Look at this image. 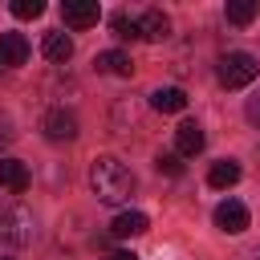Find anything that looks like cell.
Listing matches in <instances>:
<instances>
[{
  "label": "cell",
  "mask_w": 260,
  "mask_h": 260,
  "mask_svg": "<svg viewBox=\"0 0 260 260\" xmlns=\"http://www.w3.org/2000/svg\"><path fill=\"white\" fill-rule=\"evenodd\" d=\"M89 187H93L98 203L118 207V203H126V199L134 195V175H130V167H126L122 158H114V154H98L93 167H89Z\"/></svg>",
  "instance_id": "obj_1"
},
{
  "label": "cell",
  "mask_w": 260,
  "mask_h": 260,
  "mask_svg": "<svg viewBox=\"0 0 260 260\" xmlns=\"http://www.w3.org/2000/svg\"><path fill=\"white\" fill-rule=\"evenodd\" d=\"M32 236H37V223H32V211L28 207H4L0 211V240L4 244H12V248H24V244H32Z\"/></svg>",
  "instance_id": "obj_2"
},
{
  "label": "cell",
  "mask_w": 260,
  "mask_h": 260,
  "mask_svg": "<svg viewBox=\"0 0 260 260\" xmlns=\"http://www.w3.org/2000/svg\"><path fill=\"white\" fill-rule=\"evenodd\" d=\"M256 73H260V65H256L252 53H223V57H219V81H223L228 89H244V85H252Z\"/></svg>",
  "instance_id": "obj_3"
},
{
  "label": "cell",
  "mask_w": 260,
  "mask_h": 260,
  "mask_svg": "<svg viewBox=\"0 0 260 260\" xmlns=\"http://www.w3.org/2000/svg\"><path fill=\"white\" fill-rule=\"evenodd\" d=\"M248 223H252V215H248V207H244L240 199H223V203L215 207V228H219V232L240 236V232H248Z\"/></svg>",
  "instance_id": "obj_4"
},
{
  "label": "cell",
  "mask_w": 260,
  "mask_h": 260,
  "mask_svg": "<svg viewBox=\"0 0 260 260\" xmlns=\"http://www.w3.org/2000/svg\"><path fill=\"white\" fill-rule=\"evenodd\" d=\"M61 16H65L69 28H93L98 16H102V8H98V0H65Z\"/></svg>",
  "instance_id": "obj_5"
},
{
  "label": "cell",
  "mask_w": 260,
  "mask_h": 260,
  "mask_svg": "<svg viewBox=\"0 0 260 260\" xmlns=\"http://www.w3.org/2000/svg\"><path fill=\"white\" fill-rule=\"evenodd\" d=\"M41 130H45L49 142H73L77 138V118L65 114V110H49L45 122H41Z\"/></svg>",
  "instance_id": "obj_6"
},
{
  "label": "cell",
  "mask_w": 260,
  "mask_h": 260,
  "mask_svg": "<svg viewBox=\"0 0 260 260\" xmlns=\"http://www.w3.org/2000/svg\"><path fill=\"white\" fill-rule=\"evenodd\" d=\"M28 61V41L24 32H0V69H16Z\"/></svg>",
  "instance_id": "obj_7"
},
{
  "label": "cell",
  "mask_w": 260,
  "mask_h": 260,
  "mask_svg": "<svg viewBox=\"0 0 260 260\" xmlns=\"http://www.w3.org/2000/svg\"><path fill=\"white\" fill-rule=\"evenodd\" d=\"M138 37H142V41H167V37H171V16H167L162 8H146V12L138 16Z\"/></svg>",
  "instance_id": "obj_8"
},
{
  "label": "cell",
  "mask_w": 260,
  "mask_h": 260,
  "mask_svg": "<svg viewBox=\"0 0 260 260\" xmlns=\"http://www.w3.org/2000/svg\"><path fill=\"white\" fill-rule=\"evenodd\" d=\"M203 142H207V138H203V126H199V122H183V126L175 130V154H179V158H195V154L203 150Z\"/></svg>",
  "instance_id": "obj_9"
},
{
  "label": "cell",
  "mask_w": 260,
  "mask_h": 260,
  "mask_svg": "<svg viewBox=\"0 0 260 260\" xmlns=\"http://www.w3.org/2000/svg\"><path fill=\"white\" fill-rule=\"evenodd\" d=\"M93 65H98V73H114V77H130V73H134L130 53H122V49H106V53H98Z\"/></svg>",
  "instance_id": "obj_10"
},
{
  "label": "cell",
  "mask_w": 260,
  "mask_h": 260,
  "mask_svg": "<svg viewBox=\"0 0 260 260\" xmlns=\"http://www.w3.org/2000/svg\"><path fill=\"white\" fill-rule=\"evenodd\" d=\"M150 106H154L158 114H183V110H187V93H183L179 85H162V89L150 93Z\"/></svg>",
  "instance_id": "obj_11"
},
{
  "label": "cell",
  "mask_w": 260,
  "mask_h": 260,
  "mask_svg": "<svg viewBox=\"0 0 260 260\" xmlns=\"http://www.w3.org/2000/svg\"><path fill=\"white\" fill-rule=\"evenodd\" d=\"M146 228H150L146 211H122V215L110 223V236H118V240H130V236H142Z\"/></svg>",
  "instance_id": "obj_12"
},
{
  "label": "cell",
  "mask_w": 260,
  "mask_h": 260,
  "mask_svg": "<svg viewBox=\"0 0 260 260\" xmlns=\"http://www.w3.org/2000/svg\"><path fill=\"white\" fill-rule=\"evenodd\" d=\"M0 187H8L12 195L28 191V167L16 158H0Z\"/></svg>",
  "instance_id": "obj_13"
},
{
  "label": "cell",
  "mask_w": 260,
  "mask_h": 260,
  "mask_svg": "<svg viewBox=\"0 0 260 260\" xmlns=\"http://www.w3.org/2000/svg\"><path fill=\"white\" fill-rule=\"evenodd\" d=\"M41 53H45L49 61L65 65V61L73 57V41H69L65 32H45V41H41Z\"/></svg>",
  "instance_id": "obj_14"
},
{
  "label": "cell",
  "mask_w": 260,
  "mask_h": 260,
  "mask_svg": "<svg viewBox=\"0 0 260 260\" xmlns=\"http://www.w3.org/2000/svg\"><path fill=\"white\" fill-rule=\"evenodd\" d=\"M207 183H211L215 191H223V187H236V183H240V162H232V158L215 162V167L207 171Z\"/></svg>",
  "instance_id": "obj_15"
},
{
  "label": "cell",
  "mask_w": 260,
  "mask_h": 260,
  "mask_svg": "<svg viewBox=\"0 0 260 260\" xmlns=\"http://www.w3.org/2000/svg\"><path fill=\"white\" fill-rule=\"evenodd\" d=\"M223 12H228V20H232V24H252V20H256V12H260V4H256V0H228V8H223Z\"/></svg>",
  "instance_id": "obj_16"
},
{
  "label": "cell",
  "mask_w": 260,
  "mask_h": 260,
  "mask_svg": "<svg viewBox=\"0 0 260 260\" xmlns=\"http://www.w3.org/2000/svg\"><path fill=\"white\" fill-rule=\"evenodd\" d=\"M110 28H114V37H122V41H138V20L126 16V12H114V16H110Z\"/></svg>",
  "instance_id": "obj_17"
},
{
  "label": "cell",
  "mask_w": 260,
  "mask_h": 260,
  "mask_svg": "<svg viewBox=\"0 0 260 260\" xmlns=\"http://www.w3.org/2000/svg\"><path fill=\"white\" fill-rule=\"evenodd\" d=\"M45 12V0H12V16L16 20H37Z\"/></svg>",
  "instance_id": "obj_18"
},
{
  "label": "cell",
  "mask_w": 260,
  "mask_h": 260,
  "mask_svg": "<svg viewBox=\"0 0 260 260\" xmlns=\"http://www.w3.org/2000/svg\"><path fill=\"white\" fill-rule=\"evenodd\" d=\"M154 167H158L162 175H171V179H179V175H183V158H179V154H158V158H154Z\"/></svg>",
  "instance_id": "obj_19"
},
{
  "label": "cell",
  "mask_w": 260,
  "mask_h": 260,
  "mask_svg": "<svg viewBox=\"0 0 260 260\" xmlns=\"http://www.w3.org/2000/svg\"><path fill=\"white\" fill-rule=\"evenodd\" d=\"M248 122H256V126H260V89L248 98Z\"/></svg>",
  "instance_id": "obj_20"
},
{
  "label": "cell",
  "mask_w": 260,
  "mask_h": 260,
  "mask_svg": "<svg viewBox=\"0 0 260 260\" xmlns=\"http://www.w3.org/2000/svg\"><path fill=\"white\" fill-rule=\"evenodd\" d=\"M8 142H12V126H8V118H0V154H4Z\"/></svg>",
  "instance_id": "obj_21"
},
{
  "label": "cell",
  "mask_w": 260,
  "mask_h": 260,
  "mask_svg": "<svg viewBox=\"0 0 260 260\" xmlns=\"http://www.w3.org/2000/svg\"><path fill=\"white\" fill-rule=\"evenodd\" d=\"M106 260H138V256H134V252H110Z\"/></svg>",
  "instance_id": "obj_22"
},
{
  "label": "cell",
  "mask_w": 260,
  "mask_h": 260,
  "mask_svg": "<svg viewBox=\"0 0 260 260\" xmlns=\"http://www.w3.org/2000/svg\"><path fill=\"white\" fill-rule=\"evenodd\" d=\"M0 260H8V256H0Z\"/></svg>",
  "instance_id": "obj_23"
}]
</instances>
